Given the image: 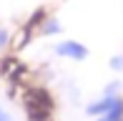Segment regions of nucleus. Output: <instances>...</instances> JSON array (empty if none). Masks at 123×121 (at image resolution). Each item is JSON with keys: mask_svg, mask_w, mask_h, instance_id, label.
Wrapping results in <instances>:
<instances>
[{"mask_svg": "<svg viewBox=\"0 0 123 121\" xmlns=\"http://www.w3.org/2000/svg\"><path fill=\"white\" fill-rule=\"evenodd\" d=\"M53 53L58 58H63V60H73V63H83V60L91 56L86 43L73 40V38H60V40H55L53 43Z\"/></svg>", "mask_w": 123, "mask_h": 121, "instance_id": "obj_1", "label": "nucleus"}, {"mask_svg": "<svg viewBox=\"0 0 123 121\" xmlns=\"http://www.w3.org/2000/svg\"><path fill=\"white\" fill-rule=\"evenodd\" d=\"M121 98H123V93H121V96H103V93H100L98 98H93V101L86 106V114L91 119H98V116H103V114H108Z\"/></svg>", "mask_w": 123, "mask_h": 121, "instance_id": "obj_2", "label": "nucleus"}, {"mask_svg": "<svg viewBox=\"0 0 123 121\" xmlns=\"http://www.w3.org/2000/svg\"><path fill=\"white\" fill-rule=\"evenodd\" d=\"M93 121H123V98L111 108L108 114H103V116H98V119H93Z\"/></svg>", "mask_w": 123, "mask_h": 121, "instance_id": "obj_3", "label": "nucleus"}, {"mask_svg": "<svg viewBox=\"0 0 123 121\" xmlns=\"http://www.w3.org/2000/svg\"><path fill=\"white\" fill-rule=\"evenodd\" d=\"M10 43H13V33H10V28H5V25H0V53L8 51Z\"/></svg>", "mask_w": 123, "mask_h": 121, "instance_id": "obj_4", "label": "nucleus"}, {"mask_svg": "<svg viewBox=\"0 0 123 121\" xmlns=\"http://www.w3.org/2000/svg\"><path fill=\"white\" fill-rule=\"evenodd\" d=\"M123 93V81H111L103 88V96H121Z\"/></svg>", "mask_w": 123, "mask_h": 121, "instance_id": "obj_5", "label": "nucleus"}, {"mask_svg": "<svg viewBox=\"0 0 123 121\" xmlns=\"http://www.w3.org/2000/svg\"><path fill=\"white\" fill-rule=\"evenodd\" d=\"M108 66H111V71H116V73H123V53H116V56H111Z\"/></svg>", "mask_w": 123, "mask_h": 121, "instance_id": "obj_6", "label": "nucleus"}, {"mask_svg": "<svg viewBox=\"0 0 123 121\" xmlns=\"http://www.w3.org/2000/svg\"><path fill=\"white\" fill-rule=\"evenodd\" d=\"M30 121H48V114L40 108H30Z\"/></svg>", "mask_w": 123, "mask_h": 121, "instance_id": "obj_7", "label": "nucleus"}, {"mask_svg": "<svg viewBox=\"0 0 123 121\" xmlns=\"http://www.w3.org/2000/svg\"><path fill=\"white\" fill-rule=\"evenodd\" d=\"M0 121H15V116H13L5 106H0Z\"/></svg>", "mask_w": 123, "mask_h": 121, "instance_id": "obj_8", "label": "nucleus"}]
</instances>
